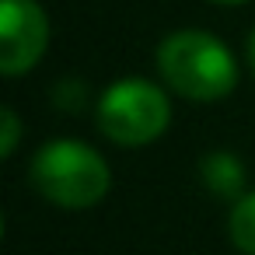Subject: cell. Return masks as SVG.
I'll return each mask as SVG.
<instances>
[{
	"mask_svg": "<svg viewBox=\"0 0 255 255\" xmlns=\"http://www.w3.org/2000/svg\"><path fill=\"white\" fill-rule=\"evenodd\" d=\"M157 70L168 88L189 102H217L227 98L238 84V63L231 49L199 28H182L161 39Z\"/></svg>",
	"mask_w": 255,
	"mask_h": 255,
	"instance_id": "1",
	"label": "cell"
},
{
	"mask_svg": "<svg viewBox=\"0 0 255 255\" xmlns=\"http://www.w3.org/2000/svg\"><path fill=\"white\" fill-rule=\"evenodd\" d=\"M168 95L143 77H126L112 84L98 102V129L119 147H143L157 140L168 129Z\"/></svg>",
	"mask_w": 255,
	"mask_h": 255,
	"instance_id": "3",
	"label": "cell"
},
{
	"mask_svg": "<svg viewBox=\"0 0 255 255\" xmlns=\"http://www.w3.org/2000/svg\"><path fill=\"white\" fill-rule=\"evenodd\" d=\"M49 46V18L39 0H4L0 4V74H28Z\"/></svg>",
	"mask_w": 255,
	"mask_h": 255,
	"instance_id": "4",
	"label": "cell"
},
{
	"mask_svg": "<svg viewBox=\"0 0 255 255\" xmlns=\"http://www.w3.org/2000/svg\"><path fill=\"white\" fill-rule=\"evenodd\" d=\"M203 182L217 196H238L245 189V168L231 150H213L203 157Z\"/></svg>",
	"mask_w": 255,
	"mask_h": 255,
	"instance_id": "5",
	"label": "cell"
},
{
	"mask_svg": "<svg viewBox=\"0 0 255 255\" xmlns=\"http://www.w3.org/2000/svg\"><path fill=\"white\" fill-rule=\"evenodd\" d=\"M0 129H4V140H0V157H11L18 150V136H21V123H18V112L14 109H4L0 112Z\"/></svg>",
	"mask_w": 255,
	"mask_h": 255,
	"instance_id": "7",
	"label": "cell"
},
{
	"mask_svg": "<svg viewBox=\"0 0 255 255\" xmlns=\"http://www.w3.org/2000/svg\"><path fill=\"white\" fill-rule=\"evenodd\" d=\"M227 231H231V241H234L245 255H255V192L238 196V203L231 206Z\"/></svg>",
	"mask_w": 255,
	"mask_h": 255,
	"instance_id": "6",
	"label": "cell"
},
{
	"mask_svg": "<svg viewBox=\"0 0 255 255\" xmlns=\"http://www.w3.org/2000/svg\"><path fill=\"white\" fill-rule=\"evenodd\" d=\"M32 185L63 210H88L105 199L112 175L95 147L81 140H49L32 157Z\"/></svg>",
	"mask_w": 255,
	"mask_h": 255,
	"instance_id": "2",
	"label": "cell"
},
{
	"mask_svg": "<svg viewBox=\"0 0 255 255\" xmlns=\"http://www.w3.org/2000/svg\"><path fill=\"white\" fill-rule=\"evenodd\" d=\"M213 4H245V0H213Z\"/></svg>",
	"mask_w": 255,
	"mask_h": 255,
	"instance_id": "9",
	"label": "cell"
},
{
	"mask_svg": "<svg viewBox=\"0 0 255 255\" xmlns=\"http://www.w3.org/2000/svg\"><path fill=\"white\" fill-rule=\"evenodd\" d=\"M245 53H248V67H252V74H255V28H252V35H248V46H245Z\"/></svg>",
	"mask_w": 255,
	"mask_h": 255,
	"instance_id": "8",
	"label": "cell"
}]
</instances>
